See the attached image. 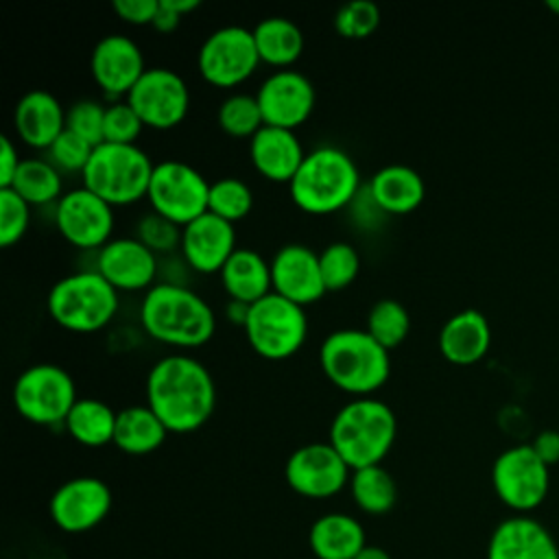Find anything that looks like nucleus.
Instances as JSON below:
<instances>
[{"mask_svg": "<svg viewBox=\"0 0 559 559\" xmlns=\"http://www.w3.org/2000/svg\"><path fill=\"white\" fill-rule=\"evenodd\" d=\"M146 404L168 432H192L212 417L216 384L201 360L168 354L148 369Z\"/></svg>", "mask_w": 559, "mask_h": 559, "instance_id": "1", "label": "nucleus"}, {"mask_svg": "<svg viewBox=\"0 0 559 559\" xmlns=\"http://www.w3.org/2000/svg\"><path fill=\"white\" fill-rule=\"evenodd\" d=\"M144 332L173 347H199L216 330L212 306L192 288L177 282L153 284L140 301Z\"/></svg>", "mask_w": 559, "mask_h": 559, "instance_id": "2", "label": "nucleus"}, {"mask_svg": "<svg viewBox=\"0 0 559 559\" xmlns=\"http://www.w3.org/2000/svg\"><path fill=\"white\" fill-rule=\"evenodd\" d=\"M319 362L334 386L356 397L378 391L391 373L389 352L358 328L328 334L319 347Z\"/></svg>", "mask_w": 559, "mask_h": 559, "instance_id": "3", "label": "nucleus"}, {"mask_svg": "<svg viewBox=\"0 0 559 559\" xmlns=\"http://www.w3.org/2000/svg\"><path fill=\"white\" fill-rule=\"evenodd\" d=\"M395 432L397 421L391 406L367 395L338 408L330 424V443L349 469H360L382 463L395 441Z\"/></svg>", "mask_w": 559, "mask_h": 559, "instance_id": "4", "label": "nucleus"}, {"mask_svg": "<svg viewBox=\"0 0 559 559\" xmlns=\"http://www.w3.org/2000/svg\"><path fill=\"white\" fill-rule=\"evenodd\" d=\"M360 173L356 162L338 146H317L306 153L288 183L293 203L308 214H332L356 197Z\"/></svg>", "mask_w": 559, "mask_h": 559, "instance_id": "5", "label": "nucleus"}, {"mask_svg": "<svg viewBox=\"0 0 559 559\" xmlns=\"http://www.w3.org/2000/svg\"><path fill=\"white\" fill-rule=\"evenodd\" d=\"M155 164L138 144L103 142L81 173L83 186L109 205H129L146 197Z\"/></svg>", "mask_w": 559, "mask_h": 559, "instance_id": "6", "label": "nucleus"}, {"mask_svg": "<svg viewBox=\"0 0 559 559\" xmlns=\"http://www.w3.org/2000/svg\"><path fill=\"white\" fill-rule=\"evenodd\" d=\"M48 314L70 332H96L118 310V290L94 269L76 271L52 284L46 297Z\"/></svg>", "mask_w": 559, "mask_h": 559, "instance_id": "7", "label": "nucleus"}, {"mask_svg": "<svg viewBox=\"0 0 559 559\" xmlns=\"http://www.w3.org/2000/svg\"><path fill=\"white\" fill-rule=\"evenodd\" d=\"M245 334L258 356L284 360L301 349L308 334V317L304 306L271 290L251 304Z\"/></svg>", "mask_w": 559, "mask_h": 559, "instance_id": "8", "label": "nucleus"}, {"mask_svg": "<svg viewBox=\"0 0 559 559\" xmlns=\"http://www.w3.org/2000/svg\"><path fill=\"white\" fill-rule=\"evenodd\" d=\"M76 386L70 371L55 362L26 367L13 384V404L33 424H63L76 404Z\"/></svg>", "mask_w": 559, "mask_h": 559, "instance_id": "9", "label": "nucleus"}, {"mask_svg": "<svg viewBox=\"0 0 559 559\" xmlns=\"http://www.w3.org/2000/svg\"><path fill=\"white\" fill-rule=\"evenodd\" d=\"M207 197L210 181L194 166L179 159L155 164L146 192L153 212L183 227L207 212Z\"/></svg>", "mask_w": 559, "mask_h": 559, "instance_id": "10", "label": "nucleus"}, {"mask_svg": "<svg viewBox=\"0 0 559 559\" xmlns=\"http://www.w3.org/2000/svg\"><path fill=\"white\" fill-rule=\"evenodd\" d=\"M260 63L253 31L227 24L212 31L197 55L201 76L216 87H234L247 81Z\"/></svg>", "mask_w": 559, "mask_h": 559, "instance_id": "11", "label": "nucleus"}, {"mask_svg": "<svg viewBox=\"0 0 559 559\" xmlns=\"http://www.w3.org/2000/svg\"><path fill=\"white\" fill-rule=\"evenodd\" d=\"M127 103L135 109L144 127L173 129L190 109V90L181 74L170 68H146L127 94Z\"/></svg>", "mask_w": 559, "mask_h": 559, "instance_id": "12", "label": "nucleus"}, {"mask_svg": "<svg viewBox=\"0 0 559 559\" xmlns=\"http://www.w3.org/2000/svg\"><path fill=\"white\" fill-rule=\"evenodd\" d=\"M496 496L513 511L539 507L548 493V465L535 454L533 445H513L498 454L491 467Z\"/></svg>", "mask_w": 559, "mask_h": 559, "instance_id": "13", "label": "nucleus"}, {"mask_svg": "<svg viewBox=\"0 0 559 559\" xmlns=\"http://www.w3.org/2000/svg\"><path fill=\"white\" fill-rule=\"evenodd\" d=\"M349 465L330 441L299 445L290 452L284 476L288 487L304 498H332L349 483Z\"/></svg>", "mask_w": 559, "mask_h": 559, "instance_id": "14", "label": "nucleus"}, {"mask_svg": "<svg viewBox=\"0 0 559 559\" xmlns=\"http://www.w3.org/2000/svg\"><path fill=\"white\" fill-rule=\"evenodd\" d=\"M114 205L87 190L72 188L55 203V225L59 234L79 249H100L111 240Z\"/></svg>", "mask_w": 559, "mask_h": 559, "instance_id": "15", "label": "nucleus"}, {"mask_svg": "<svg viewBox=\"0 0 559 559\" xmlns=\"http://www.w3.org/2000/svg\"><path fill=\"white\" fill-rule=\"evenodd\" d=\"M264 124L295 131L308 120L314 109V85L310 79L293 68L271 72L255 92Z\"/></svg>", "mask_w": 559, "mask_h": 559, "instance_id": "16", "label": "nucleus"}, {"mask_svg": "<svg viewBox=\"0 0 559 559\" xmlns=\"http://www.w3.org/2000/svg\"><path fill=\"white\" fill-rule=\"evenodd\" d=\"M50 518L66 533H85L111 509V491L96 476H76L59 485L50 498Z\"/></svg>", "mask_w": 559, "mask_h": 559, "instance_id": "17", "label": "nucleus"}, {"mask_svg": "<svg viewBox=\"0 0 559 559\" xmlns=\"http://www.w3.org/2000/svg\"><path fill=\"white\" fill-rule=\"evenodd\" d=\"M90 70L98 87L114 103L127 98L146 66L142 48L131 37L109 33L96 41L90 57Z\"/></svg>", "mask_w": 559, "mask_h": 559, "instance_id": "18", "label": "nucleus"}, {"mask_svg": "<svg viewBox=\"0 0 559 559\" xmlns=\"http://www.w3.org/2000/svg\"><path fill=\"white\" fill-rule=\"evenodd\" d=\"M96 271L116 290H148L157 277L159 262L135 236L111 238L96 253Z\"/></svg>", "mask_w": 559, "mask_h": 559, "instance_id": "19", "label": "nucleus"}, {"mask_svg": "<svg viewBox=\"0 0 559 559\" xmlns=\"http://www.w3.org/2000/svg\"><path fill=\"white\" fill-rule=\"evenodd\" d=\"M273 290L299 306L323 297L325 284L321 277L319 253L301 242L282 245L271 258Z\"/></svg>", "mask_w": 559, "mask_h": 559, "instance_id": "20", "label": "nucleus"}, {"mask_svg": "<svg viewBox=\"0 0 559 559\" xmlns=\"http://www.w3.org/2000/svg\"><path fill=\"white\" fill-rule=\"evenodd\" d=\"M181 255L199 273H221L223 264L238 249L234 223L203 212L181 229Z\"/></svg>", "mask_w": 559, "mask_h": 559, "instance_id": "21", "label": "nucleus"}, {"mask_svg": "<svg viewBox=\"0 0 559 559\" xmlns=\"http://www.w3.org/2000/svg\"><path fill=\"white\" fill-rule=\"evenodd\" d=\"M487 559H559V548L544 524L526 515H513L493 528Z\"/></svg>", "mask_w": 559, "mask_h": 559, "instance_id": "22", "label": "nucleus"}, {"mask_svg": "<svg viewBox=\"0 0 559 559\" xmlns=\"http://www.w3.org/2000/svg\"><path fill=\"white\" fill-rule=\"evenodd\" d=\"M13 129L26 146L48 151L66 129V109L52 92L31 90L13 109Z\"/></svg>", "mask_w": 559, "mask_h": 559, "instance_id": "23", "label": "nucleus"}, {"mask_svg": "<svg viewBox=\"0 0 559 559\" xmlns=\"http://www.w3.org/2000/svg\"><path fill=\"white\" fill-rule=\"evenodd\" d=\"M249 157L262 177L277 183H290L306 157V151L295 131L264 124L249 140Z\"/></svg>", "mask_w": 559, "mask_h": 559, "instance_id": "24", "label": "nucleus"}, {"mask_svg": "<svg viewBox=\"0 0 559 559\" xmlns=\"http://www.w3.org/2000/svg\"><path fill=\"white\" fill-rule=\"evenodd\" d=\"M373 205L386 214H408L426 197L421 175L406 164H386L378 168L367 186Z\"/></svg>", "mask_w": 559, "mask_h": 559, "instance_id": "25", "label": "nucleus"}, {"mask_svg": "<svg viewBox=\"0 0 559 559\" xmlns=\"http://www.w3.org/2000/svg\"><path fill=\"white\" fill-rule=\"evenodd\" d=\"M491 343L489 321L480 310L454 312L439 330V349L454 365H472L485 356Z\"/></svg>", "mask_w": 559, "mask_h": 559, "instance_id": "26", "label": "nucleus"}, {"mask_svg": "<svg viewBox=\"0 0 559 559\" xmlns=\"http://www.w3.org/2000/svg\"><path fill=\"white\" fill-rule=\"evenodd\" d=\"M221 282L229 299L255 304L273 290L271 260H264L255 249L238 247L223 264Z\"/></svg>", "mask_w": 559, "mask_h": 559, "instance_id": "27", "label": "nucleus"}, {"mask_svg": "<svg viewBox=\"0 0 559 559\" xmlns=\"http://www.w3.org/2000/svg\"><path fill=\"white\" fill-rule=\"evenodd\" d=\"M308 544L317 559H354L367 546L362 524L341 511L314 520Z\"/></svg>", "mask_w": 559, "mask_h": 559, "instance_id": "28", "label": "nucleus"}, {"mask_svg": "<svg viewBox=\"0 0 559 559\" xmlns=\"http://www.w3.org/2000/svg\"><path fill=\"white\" fill-rule=\"evenodd\" d=\"M260 61L280 68H290L304 52V33L290 17L269 15L253 28Z\"/></svg>", "mask_w": 559, "mask_h": 559, "instance_id": "29", "label": "nucleus"}, {"mask_svg": "<svg viewBox=\"0 0 559 559\" xmlns=\"http://www.w3.org/2000/svg\"><path fill=\"white\" fill-rule=\"evenodd\" d=\"M168 435V428L151 411L148 404L127 406L116 415L114 445L127 454H148L157 450Z\"/></svg>", "mask_w": 559, "mask_h": 559, "instance_id": "30", "label": "nucleus"}, {"mask_svg": "<svg viewBox=\"0 0 559 559\" xmlns=\"http://www.w3.org/2000/svg\"><path fill=\"white\" fill-rule=\"evenodd\" d=\"M116 411L96 397H79L68 413L63 426L70 437L87 448H100L114 443Z\"/></svg>", "mask_w": 559, "mask_h": 559, "instance_id": "31", "label": "nucleus"}, {"mask_svg": "<svg viewBox=\"0 0 559 559\" xmlns=\"http://www.w3.org/2000/svg\"><path fill=\"white\" fill-rule=\"evenodd\" d=\"M11 190H15L28 205H46L61 199L63 179L46 157H24Z\"/></svg>", "mask_w": 559, "mask_h": 559, "instance_id": "32", "label": "nucleus"}, {"mask_svg": "<svg viewBox=\"0 0 559 559\" xmlns=\"http://www.w3.org/2000/svg\"><path fill=\"white\" fill-rule=\"evenodd\" d=\"M349 491L358 509L369 515L389 513L397 500V485L382 465L352 469Z\"/></svg>", "mask_w": 559, "mask_h": 559, "instance_id": "33", "label": "nucleus"}, {"mask_svg": "<svg viewBox=\"0 0 559 559\" xmlns=\"http://www.w3.org/2000/svg\"><path fill=\"white\" fill-rule=\"evenodd\" d=\"M369 336L380 343L386 352L402 345L411 332V314L402 301L393 297L378 299L367 312Z\"/></svg>", "mask_w": 559, "mask_h": 559, "instance_id": "34", "label": "nucleus"}, {"mask_svg": "<svg viewBox=\"0 0 559 559\" xmlns=\"http://www.w3.org/2000/svg\"><path fill=\"white\" fill-rule=\"evenodd\" d=\"M216 122L227 135L251 140L264 127V118H262L255 94H245V92L227 94L218 105Z\"/></svg>", "mask_w": 559, "mask_h": 559, "instance_id": "35", "label": "nucleus"}, {"mask_svg": "<svg viewBox=\"0 0 559 559\" xmlns=\"http://www.w3.org/2000/svg\"><path fill=\"white\" fill-rule=\"evenodd\" d=\"M253 207V192L249 183L240 177H218L210 181V197H207V212L236 223L245 218Z\"/></svg>", "mask_w": 559, "mask_h": 559, "instance_id": "36", "label": "nucleus"}, {"mask_svg": "<svg viewBox=\"0 0 559 559\" xmlns=\"http://www.w3.org/2000/svg\"><path fill=\"white\" fill-rule=\"evenodd\" d=\"M319 266L325 290H341L356 280L360 271V255L349 242L334 240L319 251Z\"/></svg>", "mask_w": 559, "mask_h": 559, "instance_id": "37", "label": "nucleus"}, {"mask_svg": "<svg viewBox=\"0 0 559 559\" xmlns=\"http://www.w3.org/2000/svg\"><path fill=\"white\" fill-rule=\"evenodd\" d=\"M105 109L96 98H79L66 109V129L98 146L105 142Z\"/></svg>", "mask_w": 559, "mask_h": 559, "instance_id": "38", "label": "nucleus"}, {"mask_svg": "<svg viewBox=\"0 0 559 559\" xmlns=\"http://www.w3.org/2000/svg\"><path fill=\"white\" fill-rule=\"evenodd\" d=\"M181 225L175 221L157 214V212H146L140 216L135 223V238L146 245L153 253H170L177 247H181Z\"/></svg>", "mask_w": 559, "mask_h": 559, "instance_id": "39", "label": "nucleus"}, {"mask_svg": "<svg viewBox=\"0 0 559 559\" xmlns=\"http://www.w3.org/2000/svg\"><path fill=\"white\" fill-rule=\"evenodd\" d=\"M380 24V9L371 0H352L334 13V28L347 39H365Z\"/></svg>", "mask_w": 559, "mask_h": 559, "instance_id": "40", "label": "nucleus"}, {"mask_svg": "<svg viewBox=\"0 0 559 559\" xmlns=\"http://www.w3.org/2000/svg\"><path fill=\"white\" fill-rule=\"evenodd\" d=\"M31 205L11 188H0V245L11 247L26 234Z\"/></svg>", "mask_w": 559, "mask_h": 559, "instance_id": "41", "label": "nucleus"}, {"mask_svg": "<svg viewBox=\"0 0 559 559\" xmlns=\"http://www.w3.org/2000/svg\"><path fill=\"white\" fill-rule=\"evenodd\" d=\"M94 146L90 142H85L83 138H79L76 133L63 129L61 135L48 146L46 151V159L61 173H83L90 157H92Z\"/></svg>", "mask_w": 559, "mask_h": 559, "instance_id": "42", "label": "nucleus"}, {"mask_svg": "<svg viewBox=\"0 0 559 559\" xmlns=\"http://www.w3.org/2000/svg\"><path fill=\"white\" fill-rule=\"evenodd\" d=\"M144 129V122L127 98L114 100L105 109V142L114 144H135Z\"/></svg>", "mask_w": 559, "mask_h": 559, "instance_id": "43", "label": "nucleus"}, {"mask_svg": "<svg viewBox=\"0 0 559 559\" xmlns=\"http://www.w3.org/2000/svg\"><path fill=\"white\" fill-rule=\"evenodd\" d=\"M157 9L159 0H114L116 15L135 26H151Z\"/></svg>", "mask_w": 559, "mask_h": 559, "instance_id": "44", "label": "nucleus"}, {"mask_svg": "<svg viewBox=\"0 0 559 559\" xmlns=\"http://www.w3.org/2000/svg\"><path fill=\"white\" fill-rule=\"evenodd\" d=\"M22 164L17 146L9 135L0 138V188H11L13 177Z\"/></svg>", "mask_w": 559, "mask_h": 559, "instance_id": "45", "label": "nucleus"}, {"mask_svg": "<svg viewBox=\"0 0 559 559\" xmlns=\"http://www.w3.org/2000/svg\"><path fill=\"white\" fill-rule=\"evenodd\" d=\"M531 445L546 465L559 463V430H542Z\"/></svg>", "mask_w": 559, "mask_h": 559, "instance_id": "46", "label": "nucleus"}, {"mask_svg": "<svg viewBox=\"0 0 559 559\" xmlns=\"http://www.w3.org/2000/svg\"><path fill=\"white\" fill-rule=\"evenodd\" d=\"M181 22V15L175 13L164 0H159V9L155 13V20H153V28L159 31V33H173Z\"/></svg>", "mask_w": 559, "mask_h": 559, "instance_id": "47", "label": "nucleus"}, {"mask_svg": "<svg viewBox=\"0 0 559 559\" xmlns=\"http://www.w3.org/2000/svg\"><path fill=\"white\" fill-rule=\"evenodd\" d=\"M249 308H251V304H245V301H238V299H229L225 304V314H227V319L234 325H242L245 328L247 317H249Z\"/></svg>", "mask_w": 559, "mask_h": 559, "instance_id": "48", "label": "nucleus"}, {"mask_svg": "<svg viewBox=\"0 0 559 559\" xmlns=\"http://www.w3.org/2000/svg\"><path fill=\"white\" fill-rule=\"evenodd\" d=\"M175 13H179V15H186V13H190V11H194V9H199L201 7V2L199 0H164Z\"/></svg>", "mask_w": 559, "mask_h": 559, "instance_id": "49", "label": "nucleus"}, {"mask_svg": "<svg viewBox=\"0 0 559 559\" xmlns=\"http://www.w3.org/2000/svg\"><path fill=\"white\" fill-rule=\"evenodd\" d=\"M354 559H391V555L384 548H380V546L367 544Z\"/></svg>", "mask_w": 559, "mask_h": 559, "instance_id": "50", "label": "nucleus"}, {"mask_svg": "<svg viewBox=\"0 0 559 559\" xmlns=\"http://www.w3.org/2000/svg\"><path fill=\"white\" fill-rule=\"evenodd\" d=\"M546 7L555 13H559V0H546Z\"/></svg>", "mask_w": 559, "mask_h": 559, "instance_id": "51", "label": "nucleus"}]
</instances>
